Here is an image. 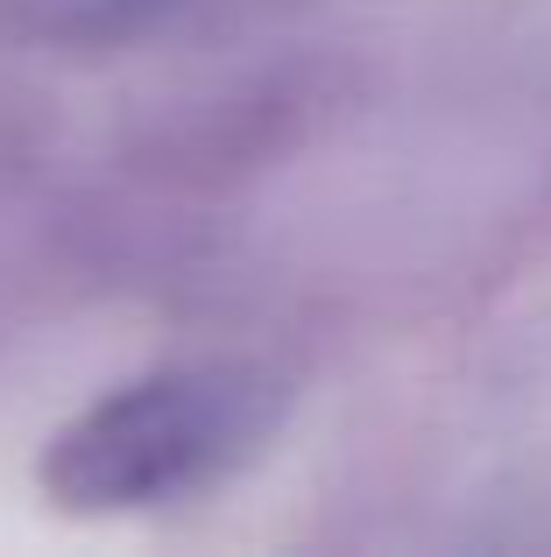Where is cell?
Listing matches in <instances>:
<instances>
[{
  "label": "cell",
  "instance_id": "6da1fadb",
  "mask_svg": "<svg viewBox=\"0 0 551 557\" xmlns=\"http://www.w3.org/2000/svg\"><path fill=\"white\" fill-rule=\"evenodd\" d=\"M269 431V388L234 368L149 374L78 417L50 451V487L71 508H135L212 480Z\"/></svg>",
  "mask_w": 551,
  "mask_h": 557
}]
</instances>
